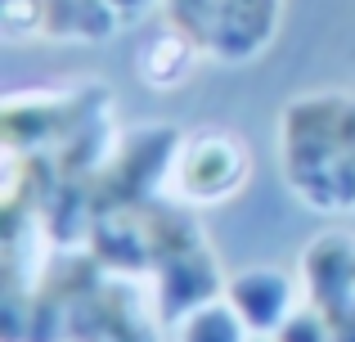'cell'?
Here are the masks:
<instances>
[{
  "instance_id": "3957f363",
  "label": "cell",
  "mask_w": 355,
  "mask_h": 342,
  "mask_svg": "<svg viewBox=\"0 0 355 342\" xmlns=\"http://www.w3.org/2000/svg\"><path fill=\"white\" fill-rule=\"evenodd\" d=\"M153 0H5L14 41H104L139 18Z\"/></svg>"
},
{
  "instance_id": "9c48e42d",
  "label": "cell",
  "mask_w": 355,
  "mask_h": 342,
  "mask_svg": "<svg viewBox=\"0 0 355 342\" xmlns=\"http://www.w3.org/2000/svg\"><path fill=\"white\" fill-rule=\"evenodd\" d=\"M252 342H275V338H270V334H252Z\"/></svg>"
},
{
  "instance_id": "6da1fadb",
  "label": "cell",
  "mask_w": 355,
  "mask_h": 342,
  "mask_svg": "<svg viewBox=\"0 0 355 342\" xmlns=\"http://www.w3.org/2000/svg\"><path fill=\"white\" fill-rule=\"evenodd\" d=\"M279 171L302 207L355 212V90H306L279 108Z\"/></svg>"
},
{
  "instance_id": "7a4b0ae2",
  "label": "cell",
  "mask_w": 355,
  "mask_h": 342,
  "mask_svg": "<svg viewBox=\"0 0 355 342\" xmlns=\"http://www.w3.org/2000/svg\"><path fill=\"white\" fill-rule=\"evenodd\" d=\"M157 5L166 27L184 36L202 59L239 68L275 45L288 0H157Z\"/></svg>"
},
{
  "instance_id": "8992f818",
  "label": "cell",
  "mask_w": 355,
  "mask_h": 342,
  "mask_svg": "<svg viewBox=\"0 0 355 342\" xmlns=\"http://www.w3.org/2000/svg\"><path fill=\"white\" fill-rule=\"evenodd\" d=\"M175 342H252V329L220 293V298L193 307L184 320H175Z\"/></svg>"
},
{
  "instance_id": "52a82bcc",
  "label": "cell",
  "mask_w": 355,
  "mask_h": 342,
  "mask_svg": "<svg viewBox=\"0 0 355 342\" xmlns=\"http://www.w3.org/2000/svg\"><path fill=\"white\" fill-rule=\"evenodd\" d=\"M198 59L202 54L193 50L184 36H175L171 27H166V36H157V41L139 54V77H144L148 86H157V90H171V86H180V81L189 77V68Z\"/></svg>"
},
{
  "instance_id": "5b68a950",
  "label": "cell",
  "mask_w": 355,
  "mask_h": 342,
  "mask_svg": "<svg viewBox=\"0 0 355 342\" xmlns=\"http://www.w3.org/2000/svg\"><path fill=\"white\" fill-rule=\"evenodd\" d=\"M225 298H230V307L248 320L252 334H275L297 311L293 275L279 271V266H248V271H239L234 280L225 284Z\"/></svg>"
},
{
  "instance_id": "277c9868",
  "label": "cell",
  "mask_w": 355,
  "mask_h": 342,
  "mask_svg": "<svg viewBox=\"0 0 355 342\" xmlns=\"http://www.w3.org/2000/svg\"><path fill=\"white\" fill-rule=\"evenodd\" d=\"M248 149H243L239 135L207 126V131H193L180 140L171 167V185L175 198L189 203V207H211V203H225L248 185Z\"/></svg>"
},
{
  "instance_id": "ba28073f",
  "label": "cell",
  "mask_w": 355,
  "mask_h": 342,
  "mask_svg": "<svg viewBox=\"0 0 355 342\" xmlns=\"http://www.w3.org/2000/svg\"><path fill=\"white\" fill-rule=\"evenodd\" d=\"M270 338L275 342H333V325L315 302H306V307H297Z\"/></svg>"
}]
</instances>
